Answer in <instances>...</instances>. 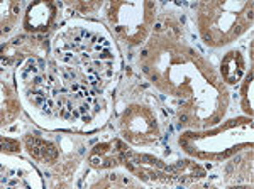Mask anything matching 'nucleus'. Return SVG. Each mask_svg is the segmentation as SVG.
<instances>
[{
    "instance_id": "obj_1",
    "label": "nucleus",
    "mask_w": 254,
    "mask_h": 189,
    "mask_svg": "<svg viewBox=\"0 0 254 189\" xmlns=\"http://www.w3.org/2000/svg\"><path fill=\"white\" fill-rule=\"evenodd\" d=\"M27 147H29L32 157L39 159V161H49V159H55L56 155V150L51 143L38 141V139H27Z\"/></svg>"
}]
</instances>
